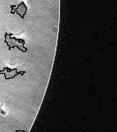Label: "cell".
Listing matches in <instances>:
<instances>
[{"label": "cell", "mask_w": 117, "mask_h": 132, "mask_svg": "<svg viewBox=\"0 0 117 132\" xmlns=\"http://www.w3.org/2000/svg\"><path fill=\"white\" fill-rule=\"evenodd\" d=\"M19 9H18L17 11H12L11 13L12 14L17 13V14H19V15L20 16L21 19H24V18H25L26 13H27V5H26V4L24 3V2H21V3L19 5Z\"/></svg>", "instance_id": "cell-1"}, {"label": "cell", "mask_w": 117, "mask_h": 132, "mask_svg": "<svg viewBox=\"0 0 117 132\" xmlns=\"http://www.w3.org/2000/svg\"><path fill=\"white\" fill-rule=\"evenodd\" d=\"M12 40H14V42H19V43H21L22 45H25V40H23V39H17V38H14L12 36V38H11Z\"/></svg>", "instance_id": "cell-2"}, {"label": "cell", "mask_w": 117, "mask_h": 132, "mask_svg": "<svg viewBox=\"0 0 117 132\" xmlns=\"http://www.w3.org/2000/svg\"><path fill=\"white\" fill-rule=\"evenodd\" d=\"M16 132H26V131H23V130H16Z\"/></svg>", "instance_id": "cell-3"}]
</instances>
